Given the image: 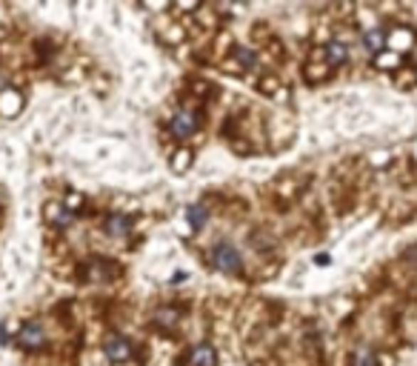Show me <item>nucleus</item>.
Here are the masks:
<instances>
[{
	"mask_svg": "<svg viewBox=\"0 0 417 366\" xmlns=\"http://www.w3.org/2000/svg\"><path fill=\"white\" fill-rule=\"evenodd\" d=\"M177 323H180V312H177V309L163 306V309L154 312V326H160V329H171V326H177Z\"/></svg>",
	"mask_w": 417,
	"mask_h": 366,
	"instance_id": "obj_10",
	"label": "nucleus"
},
{
	"mask_svg": "<svg viewBox=\"0 0 417 366\" xmlns=\"http://www.w3.org/2000/svg\"><path fill=\"white\" fill-rule=\"evenodd\" d=\"M186 366H218V352L212 343H197L186 355Z\"/></svg>",
	"mask_w": 417,
	"mask_h": 366,
	"instance_id": "obj_5",
	"label": "nucleus"
},
{
	"mask_svg": "<svg viewBox=\"0 0 417 366\" xmlns=\"http://www.w3.org/2000/svg\"><path fill=\"white\" fill-rule=\"evenodd\" d=\"M103 352H106V357H109L112 363H126V360L132 357V343H129V338H123V335H112V338H106Z\"/></svg>",
	"mask_w": 417,
	"mask_h": 366,
	"instance_id": "obj_4",
	"label": "nucleus"
},
{
	"mask_svg": "<svg viewBox=\"0 0 417 366\" xmlns=\"http://www.w3.org/2000/svg\"><path fill=\"white\" fill-rule=\"evenodd\" d=\"M352 366H377V355L371 346H357L352 355Z\"/></svg>",
	"mask_w": 417,
	"mask_h": 366,
	"instance_id": "obj_11",
	"label": "nucleus"
},
{
	"mask_svg": "<svg viewBox=\"0 0 417 366\" xmlns=\"http://www.w3.org/2000/svg\"><path fill=\"white\" fill-rule=\"evenodd\" d=\"M363 46H366L371 55L383 52V49H386V32H383V29H369V32L363 35Z\"/></svg>",
	"mask_w": 417,
	"mask_h": 366,
	"instance_id": "obj_9",
	"label": "nucleus"
},
{
	"mask_svg": "<svg viewBox=\"0 0 417 366\" xmlns=\"http://www.w3.org/2000/svg\"><path fill=\"white\" fill-rule=\"evenodd\" d=\"M129 229H132V218L129 215H109L103 221V232L109 238H123V235H129Z\"/></svg>",
	"mask_w": 417,
	"mask_h": 366,
	"instance_id": "obj_6",
	"label": "nucleus"
},
{
	"mask_svg": "<svg viewBox=\"0 0 417 366\" xmlns=\"http://www.w3.org/2000/svg\"><path fill=\"white\" fill-rule=\"evenodd\" d=\"M206 218H208V212H206L203 206H191V209H189V221H191V226H194V229H203Z\"/></svg>",
	"mask_w": 417,
	"mask_h": 366,
	"instance_id": "obj_12",
	"label": "nucleus"
},
{
	"mask_svg": "<svg viewBox=\"0 0 417 366\" xmlns=\"http://www.w3.org/2000/svg\"><path fill=\"white\" fill-rule=\"evenodd\" d=\"M72 218H75V212H72V209H66L63 204H49V206H46V221H49L52 226H58V229L69 226V224H72Z\"/></svg>",
	"mask_w": 417,
	"mask_h": 366,
	"instance_id": "obj_7",
	"label": "nucleus"
},
{
	"mask_svg": "<svg viewBox=\"0 0 417 366\" xmlns=\"http://www.w3.org/2000/svg\"><path fill=\"white\" fill-rule=\"evenodd\" d=\"M197 126H200V120H197V112H194L191 106H180V109L169 117V132H171L177 140L191 137V135L197 132Z\"/></svg>",
	"mask_w": 417,
	"mask_h": 366,
	"instance_id": "obj_2",
	"label": "nucleus"
},
{
	"mask_svg": "<svg viewBox=\"0 0 417 366\" xmlns=\"http://www.w3.org/2000/svg\"><path fill=\"white\" fill-rule=\"evenodd\" d=\"M208 258H212V266L218 272H223V275H238L243 269V258H241V252L229 241L215 244L212 246V255H208Z\"/></svg>",
	"mask_w": 417,
	"mask_h": 366,
	"instance_id": "obj_1",
	"label": "nucleus"
},
{
	"mask_svg": "<svg viewBox=\"0 0 417 366\" xmlns=\"http://www.w3.org/2000/svg\"><path fill=\"white\" fill-rule=\"evenodd\" d=\"M406 258H408V261H411V263H414V266H417V246H411V249H408V252H406Z\"/></svg>",
	"mask_w": 417,
	"mask_h": 366,
	"instance_id": "obj_13",
	"label": "nucleus"
},
{
	"mask_svg": "<svg viewBox=\"0 0 417 366\" xmlns=\"http://www.w3.org/2000/svg\"><path fill=\"white\" fill-rule=\"evenodd\" d=\"M326 61H329V66H340V63H346V58H349V46L343 43V41H332V43H326Z\"/></svg>",
	"mask_w": 417,
	"mask_h": 366,
	"instance_id": "obj_8",
	"label": "nucleus"
},
{
	"mask_svg": "<svg viewBox=\"0 0 417 366\" xmlns=\"http://www.w3.org/2000/svg\"><path fill=\"white\" fill-rule=\"evenodd\" d=\"M18 346H23V349H29V352L43 349V346H46V329H43V323L26 320V323L21 326V332H18Z\"/></svg>",
	"mask_w": 417,
	"mask_h": 366,
	"instance_id": "obj_3",
	"label": "nucleus"
}]
</instances>
